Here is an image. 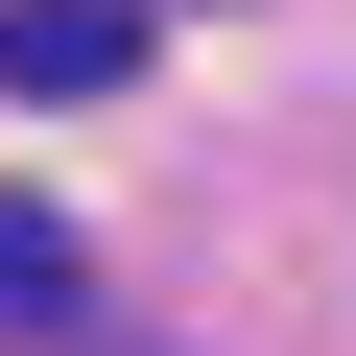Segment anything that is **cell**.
Instances as JSON below:
<instances>
[{
    "instance_id": "1",
    "label": "cell",
    "mask_w": 356,
    "mask_h": 356,
    "mask_svg": "<svg viewBox=\"0 0 356 356\" xmlns=\"http://www.w3.org/2000/svg\"><path fill=\"white\" fill-rule=\"evenodd\" d=\"M119 72H143V0H0V95L72 119V95H119Z\"/></svg>"
},
{
    "instance_id": "2",
    "label": "cell",
    "mask_w": 356,
    "mask_h": 356,
    "mask_svg": "<svg viewBox=\"0 0 356 356\" xmlns=\"http://www.w3.org/2000/svg\"><path fill=\"white\" fill-rule=\"evenodd\" d=\"M72 285H95V238H72V214H24V191H0V332H72Z\"/></svg>"
}]
</instances>
